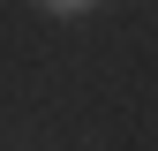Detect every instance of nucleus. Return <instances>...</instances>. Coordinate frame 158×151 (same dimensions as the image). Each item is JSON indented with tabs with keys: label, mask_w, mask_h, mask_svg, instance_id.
Instances as JSON below:
<instances>
[{
	"label": "nucleus",
	"mask_w": 158,
	"mask_h": 151,
	"mask_svg": "<svg viewBox=\"0 0 158 151\" xmlns=\"http://www.w3.org/2000/svg\"><path fill=\"white\" fill-rule=\"evenodd\" d=\"M38 8H45V15H83L90 0H38Z\"/></svg>",
	"instance_id": "1"
}]
</instances>
